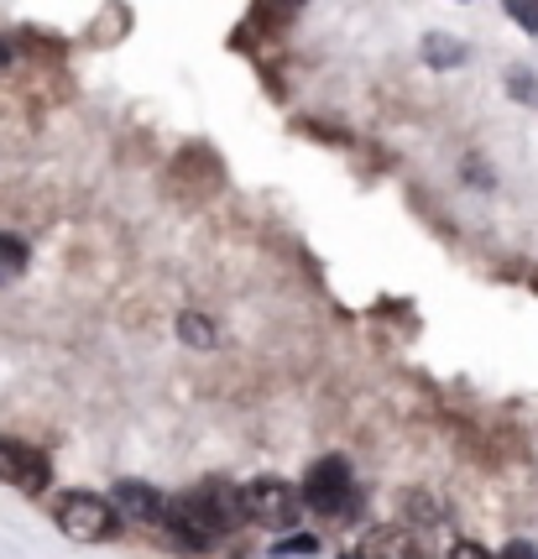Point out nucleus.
<instances>
[{"instance_id": "1", "label": "nucleus", "mask_w": 538, "mask_h": 559, "mask_svg": "<svg viewBox=\"0 0 538 559\" xmlns=\"http://www.w3.org/2000/svg\"><path fill=\"white\" fill-rule=\"evenodd\" d=\"M241 523H246V491L230 476H204L199 487L163 502V523L157 528H168V538L183 555H204L225 534H236Z\"/></svg>"}, {"instance_id": "2", "label": "nucleus", "mask_w": 538, "mask_h": 559, "mask_svg": "<svg viewBox=\"0 0 538 559\" xmlns=\"http://www.w3.org/2000/svg\"><path fill=\"white\" fill-rule=\"evenodd\" d=\"M52 523H58V534H69L74 544H105V538L121 534V512L99 491H63L52 502Z\"/></svg>"}, {"instance_id": "3", "label": "nucleus", "mask_w": 538, "mask_h": 559, "mask_svg": "<svg viewBox=\"0 0 538 559\" xmlns=\"http://www.w3.org/2000/svg\"><path fill=\"white\" fill-rule=\"evenodd\" d=\"M298 497H303V508L319 512V518H350V508H356V471H350V461H345V455H319V461L309 465Z\"/></svg>"}, {"instance_id": "4", "label": "nucleus", "mask_w": 538, "mask_h": 559, "mask_svg": "<svg viewBox=\"0 0 538 559\" xmlns=\"http://www.w3.org/2000/svg\"><path fill=\"white\" fill-rule=\"evenodd\" d=\"M246 523H267V528H294L303 518V497H298L294 481L283 476H256L246 481Z\"/></svg>"}, {"instance_id": "5", "label": "nucleus", "mask_w": 538, "mask_h": 559, "mask_svg": "<svg viewBox=\"0 0 538 559\" xmlns=\"http://www.w3.org/2000/svg\"><path fill=\"white\" fill-rule=\"evenodd\" d=\"M0 481L5 487L26 491V497H43L52 481V465L37 444H22V439H0Z\"/></svg>"}, {"instance_id": "6", "label": "nucleus", "mask_w": 538, "mask_h": 559, "mask_svg": "<svg viewBox=\"0 0 538 559\" xmlns=\"http://www.w3.org/2000/svg\"><path fill=\"white\" fill-rule=\"evenodd\" d=\"M110 502H116V512H121V518H131V523H152V528H157V523H163V502H168V497L152 487V481L121 476V481L110 487Z\"/></svg>"}, {"instance_id": "7", "label": "nucleus", "mask_w": 538, "mask_h": 559, "mask_svg": "<svg viewBox=\"0 0 538 559\" xmlns=\"http://www.w3.org/2000/svg\"><path fill=\"white\" fill-rule=\"evenodd\" d=\"M356 555H361V559H418L423 549H418V538L408 534L403 523H387V528H371V534H361Z\"/></svg>"}, {"instance_id": "8", "label": "nucleus", "mask_w": 538, "mask_h": 559, "mask_svg": "<svg viewBox=\"0 0 538 559\" xmlns=\"http://www.w3.org/2000/svg\"><path fill=\"white\" fill-rule=\"evenodd\" d=\"M423 63L429 69H461L465 63V43L455 37V32H423Z\"/></svg>"}, {"instance_id": "9", "label": "nucleus", "mask_w": 538, "mask_h": 559, "mask_svg": "<svg viewBox=\"0 0 538 559\" xmlns=\"http://www.w3.org/2000/svg\"><path fill=\"white\" fill-rule=\"evenodd\" d=\"M178 341L194 345V350H215V345H220V330H215V319L210 314L183 309V314H178Z\"/></svg>"}, {"instance_id": "10", "label": "nucleus", "mask_w": 538, "mask_h": 559, "mask_svg": "<svg viewBox=\"0 0 538 559\" xmlns=\"http://www.w3.org/2000/svg\"><path fill=\"white\" fill-rule=\"evenodd\" d=\"M26 262H32V251H26L22 236H5L0 230V283H11V277H22Z\"/></svg>"}, {"instance_id": "11", "label": "nucleus", "mask_w": 538, "mask_h": 559, "mask_svg": "<svg viewBox=\"0 0 538 559\" xmlns=\"http://www.w3.org/2000/svg\"><path fill=\"white\" fill-rule=\"evenodd\" d=\"M303 5H309V0H256V5H251V22L256 26H283L288 16H298Z\"/></svg>"}, {"instance_id": "12", "label": "nucleus", "mask_w": 538, "mask_h": 559, "mask_svg": "<svg viewBox=\"0 0 538 559\" xmlns=\"http://www.w3.org/2000/svg\"><path fill=\"white\" fill-rule=\"evenodd\" d=\"M319 555V538L314 534H283L272 544V559H314Z\"/></svg>"}, {"instance_id": "13", "label": "nucleus", "mask_w": 538, "mask_h": 559, "mask_svg": "<svg viewBox=\"0 0 538 559\" xmlns=\"http://www.w3.org/2000/svg\"><path fill=\"white\" fill-rule=\"evenodd\" d=\"M507 90L517 105H538V73L534 69H507Z\"/></svg>"}, {"instance_id": "14", "label": "nucleus", "mask_w": 538, "mask_h": 559, "mask_svg": "<svg viewBox=\"0 0 538 559\" xmlns=\"http://www.w3.org/2000/svg\"><path fill=\"white\" fill-rule=\"evenodd\" d=\"M502 11L513 16V26H523L528 37H538V0H502Z\"/></svg>"}, {"instance_id": "15", "label": "nucleus", "mask_w": 538, "mask_h": 559, "mask_svg": "<svg viewBox=\"0 0 538 559\" xmlns=\"http://www.w3.org/2000/svg\"><path fill=\"white\" fill-rule=\"evenodd\" d=\"M397 508H414V512H408L414 523H440V508H434L423 491H403V502H397Z\"/></svg>"}, {"instance_id": "16", "label": "nucleus", "mask_w": 538, "mask_h": 559, "mask_svg": "<svg viewBox=\"0 0 538 559\" xmlns=\"http://www.w3.org/2000/svg\"><path fill=\"white\" fill-rule=\"evenodd\" d=\"M497 559H538V549H534V544H523V538H517V544H507V549H502Z\"/></svg>"}, {"instance_id": "17", "label": "nucleus", "mask_w": 538, "mask_h": 559, "mask_svg": "<svg viewBox=\"0 0 538 559\" xmlns=\"http://www.w3.org/2000/svg\"><path fill=\"white\" fill-rule=\"evenodd\" d=\"M450 559H487V549H476V544H455V555Z\"/></svg>"}, {"instance_id": "18", "label": "nucleus", "mask_w": 538, "mask_h": 559, "mask_svg": "<svg viewBox=\"0 0 538 559\" xmlns=\"http://www.w3.org/2000/svg\"><path fill=\"white\" fill-rule=\"evenodd\" d=\"M11 58H16V52H11V43H5V37H0V69H5V63H11Z\"/></svg>"}, {"instance_id": "19", "label": "nucleus", "mask_w": 538, "mask_h": 559, "mask_svg": "<svg viewBox=\"0 0 538 559\" xmlns=\"http://www.w3.org/2000/svg\"><path fill=\"white\" fill-rule=\"evenodd\" d=\"M340 559H361V555H356V549H350V555H340Z\"/></svg>"}]
</instances>
